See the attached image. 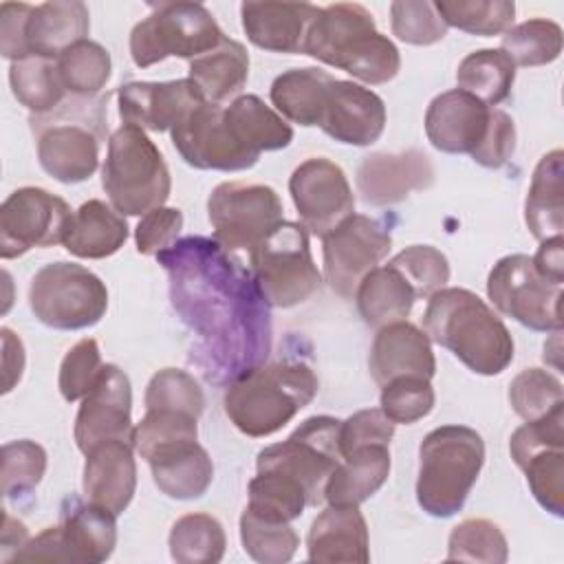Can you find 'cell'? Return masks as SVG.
<instances>
[{"label": "cell", "instance_id": "24", "mask_svg": "<svg viewBox=\"0 0 564 564\" xmlns=\"http://www.w3.org/2000/svg\"><path fill=\"white\" fill-rule=\"evenodd\" d=\"M134 445L128 441H101L86 454L82 489L88 502H95L117 518L128 509L137 489Z\"/></svg>", "mask_w": 564, "mask_h": 564}, {"label": "cell", "instance_id": "27", "mask_svg": "<svg viewBox=\"0 0 564 564\" xmlns=\"http://www.w3.org/2000/svg\"><path fill=\"white\" fill-rule=\"evenodd\" d=\"M143 460L150 465L159 491L174 500L200 498L214 478V463L198 438L163 445Z\"/></svg>", "mask_w": 564, "mask_h": 564}, {"label": "cell", "instance_id": "35", "mask_svg": "<svg viewBox=\"0 0 564 564\" xmlns=\"http://www.w3.org/2000/svg\"><path fill=\"white\" fill-rule=\"evenodd\" d=\"M416 300L412 284L390 262L372 269L355 291L357 311L372 328L405 319Z\"/></svg>", "mask_w": 564, "mask_h": 564}, {"label": "cell", "instance_id": "58", "mask_svg": "<svg viewBox=\"0 0 564 564\" xmlns=\"http://www.w3.org/2000/svg\"><path fill=\"white\" fill-rule=\"evenodd\" d=\"M513 150H516V123H513V119L505 110L491 108V119H489L487 134H485L482 143L478 145V150L471 154V159L482 167L498 170L511 159Z\"/></svg>", "mask_w": 564, "mask_h": 564}, {"label": "cell", "instance_id": "38", "mask_svg": "<svg viewBox=\"0 0 564 564\" xmlns=\"http://www.w3.org/2000/svg\"><path fill=\"white\" fill-rule=\"evenodd\" d=\"M9 84L13 97L31 112L46 115L66 99V88L59 77L57 59L29 55L11 62Z\"/></svg>", "mask_w": 564, "mask_h": 564}, {"label": "cell", "instance_id": "63", "mask_svg": "<svg viewBox=\"0 0 564 564\" xmlns=\"http://www.w3.org/2000/svg\"><path fill=\"white\" fill-rule=\"evenodd\" d=\"M26 540H29L26 527H24L20 520H15V518H11L9 513H4V527H2V560L7 562L9 549H13V553H11V557H13V555L26 544Z\"/></svg>", "mask_w": 564, "mask_h": 564}, {"label": "cell", "instance_id": "4", "mask_svg": "<svg viewBox=\"0 0 564 564\" xmlns=\"http://www.w3.org/2000/svg\"><path fill=\"white\" fill-rule=\"evenodd\" d=\"M317 388V377L304 361H262L229 383L225 414L251 438L271 436L315 399Z\"/></svg>", "mask_w": 564, "mask_h": 564}, {"label": "cell", "instance_id": "7", "mask_svg": "<svg viewBox=\"0 0 564 564\" xmlns=\"http://www.w3.org/2000/svg\"><path fill=\"white\" fill-rule=\"evenodd\" d=\"M101 187L110 205L123 216H143L165 205L172 176L145 130L123 123L110 134L101 165Z\"/></svg>", "mask_w": 564, "mask_h": 564}, {"label": "cell", "instance_id": "34", "mask_svg": "<svg viewBox=\"0 0 564 564\" xmlns=\"http://www.w3.org/2000/svg\"><path fill=\"white\" fill-rule=\"evenodd\" d=\"M333 82L335 77L317 66L291 68L273 79L269 97L284 119L311 128L319 126Z\"/></svg>", "mask_w": 564, "mask_h": 564}, {"label": "cell", "instance_id": "18", "mask_svg": "<svg viewBox=\"0 0 564 564\" xmlns=\"http://www.w3.org/2000/svg\"><path fill=\"white\" fill-rule=\"evenodd\" d=\"M132 386L130 377L117 364H104L95 388L82 399L75 416V443L88 454L101 441L132 443Z\"/></svg>", "mask_w": 564, "mask_h": 564}, {"label": "cell", "instance_id": "59", "mask_svg": "<svg viewBox=\"0 0 564 564\" xmlns=\"http://www.w3.org/2000/svg\"><path fill=\"white\" fill-rule=\"evenodd\" d=\"M33 4L26 2H2L0 4V53L15 62L26 57L24 29Z\"/></svg>", "mask_w": 564, "mask_h": 564}, {"label": "cell", "instance_id": "37", "mask_svg": "<svg viewBox=\"0 0 564 564\" xmlns=\"http://www.w3.org/2000/svg\"><path fill=\"white\" fill-rule=\"evenodd\" d=\"M516 82V64L502 48H478L465 55L456 68L460 90L487 106L502 104Z\"/></svg>", "mask_w": 564, "mask_h": 564}, {"label": "cell", "instance_id": "14", "mask_svg": "<svg viewBox=\"0 0 564 564\" xmlns=\"http://www.w3.org/2000/svg\"><path fill=\"white\" fill-rule=\"evenodd\" d=\"M390 247V229L366 214H350L322 238L328 286L344 300H352L359 282L379 267Z\"/></svg>", "mask_w": 564, "mask_h": 564}, {"label": "cell", "instance_id": "45", "mask_svg": "<svg viewBox=\"0 0 564 564\" xmlns=\"http://www.w3.org/2000/svg\"><path fill=\"white\" fill-rule=\"evenodd\" d=\"M509 544L500 527L485 518H467L458 522L447 538V560L505 564Z\"/></svg>", "mask_w": 564, "mask_h": 564}, {"label": "cell", "instance_id": "32", "mask_svg": "<svg viewBox=\"0 0 564 564\" xmlns=\"http://www.w3.org/2000/svg\"><path fill=\"white\" fill-rule=\"evenodd\" d=\"M189 79L207 104L234 101L249 79V53L240 42L225 37L214 51L189 62Z\"/></svg>", "mask_w": 564, "mask_h": 564}, {"label": "cell", "instance_id": "26", "mask_svg": "<svg viewBox=\"0 0 564 564\" xmlns=\"http://www.w3.org/2000/svg\"><path fill=\"white\" fill-rule=\"evenodd\" d=\"M311 562H357L370 560L368 524L359 507L328 505L315 516L306 535Z\"/></svg>", "mask_w": 564, "mask_h": 564}, {"label": "cell", "instance_id": "49", "mask_svg": "<svg viewBox=\"0 0 564 564\" xmlns=\"http://www.w3.org/2000/svg\"><path fill=\"white\" fill-rule=\"evenodd\" d=\"M46 471V452L40 443L20 438L2 445V494L20 498L31 494Z\"/></svg>", "mask_w": 564, "mask_h": 564}, {"label": "cell", "instance_id": "13", "mask_svg": "<svg viewBox=\"0 0 564 564\" xmlns=\"http://www.w3.org/2000/svg\"><path fill=\"white\" fill-rule=\"evenodd\" d=\"M278 192L260 183L227 181L212 189L207 198V218L214 240L227 251H251L282 218Z\"/></svg>", "mask_w": 564, "mask_h": 564}, {"label": "cell", "instance_id": "5", "mask_svg": "<svg viewBox=\"0 0 564 564\" xmlns=\"http://www.w3.org/2000/svg\"><path fill=\"white\" fill-rule=\"evenodd\" d=\"M108 95H68L55 110L31 115L37 161L59 183L73 185L90 178L99 167V150L106 141Z\"/></svg>", "mask_w": 564, "mask_h": 564}, {"label": "cell", "instance_id": "31", "mask_svg": "<svg viewBox=\"0 0 564 564\" xmlns=\"http://www.w3.org/2000/svg\"><path fill=\"white\" fill-rule=\"evenodd\" d=\"M564 152H546L531 176L524 200V223L535 240L562 236L564 229Z\"/></svg>", "mask_w": 564, "mask_h": 564}, {"label": "cell", "instance_id": "50", "mask_svg": "<svg viewBox=\"0 0 564 564\" xmlns=\"http://www.w3.org/2000/svg\"><path fill=\"white\" fill-rule=\"evenodd\" d=\"M392 35L405 44L430 46L447 35V24L430 0H397L390 4Z\"/></svg>", "mask_w": 564, "mask_h": 564}, {"label": "cell", "instance_id": "23", "mask_svg": "<svg viewBox=\"0 0 564 564\" xmlns=\"http://www.w3.org/2000/svg\"><path fill=\"white\" fill-rule=\"evenodd\" d=\"M368 370L379 388L397 377H425L436 372L432 341L419 326L401 319L377 328L368 355Z\"/></svg>", "mask_w": 564, "mask_h": 564}, {"label": "cell", "instance_id": "20", "mask_svg": "<svg viewBox=\"0 0 564 564\" xmlns=\"http://www.w3.org/2000/svg\"><path fill=\"white\" fill-rule=\"evenodd\" d=\"M434 165L423 150L372 152L357 167L355 183L368 205L386 207L405 200L416 189L434 183Z\"/></svg>", "mask_w": 564, "mask_h": 564}, {"label": "cell", "instance_id": "46", "mask_svg": "<svg viewBox=\"0 0 564 564\" xmlns=\"http://www.w3.org/2000/svg\"><path fill=\"white\" fill-rule=\"evenodd\" d=\"M509 403L524 421H535L564 403L562 381L542 368H524L509 383Z\"/></svg>", "mask_w": 564, "mask_h": 564}, {"label": "cell", "instance_id": "54", "mask_svg": "<svg viewBox=\"0 0 564 564\" xmlns=\"http://www.w3.org/2000/svg\"><path fill=\"white\" fill-rule=\"evenodd\" d=\"M104 370L99 346L93 337L79 339L75 346H70L59 364V392L62 397L73 403L84 399L95 383L99 381Z\"/></svg>", "mask_w": 564, "mask_h": 564}, {"label": "cell", "instance_id": "19", "mask_svg": "<svg viewBox=\"0 0 564 564\" xmlns=\"http://www.w3.org/2000/svg\"><path fill=\"white\" fill-rule=\"evenodd\" d=\"M117 101L123 123L150 132L172 130L194 108L207 104L189 77L174 82H128L119 86Z\"/></svg>", "mask_w": 564, "mask_h": 564}, {"label": "cell", "instance_id": "12", "mask_svg": "<svg viewBox=\"0 0 564 564\" xmlns=\"http://www.w3.org/2000/svg\"><path fill=\"white\" fill-rule=\"evenodd\" d=\"M487 295L498 313L531 330H562V284L544 280L524 253L505 256L491 267Z\"/></svg>", "mask_w": 564, "mask_h": 564}, {"label": "cell", "instance_id": "61", "mask_svg": "<svg viewBox=\"0 0 564 564\" xmlns=\"http://www.w3.org/2000/svg\"><path fill=\"white\" fill-rule=\"evenodd\" d=\"M535 271L555 284H564V240L562 236H553L540 242L535 256L531 258Z\"/></svg>", "mask_w": 564, "mask_h": 564}, {"label": "cell", "instance_id": "3", "mask_svg": "<svg viewBox=\"0 0 564 564\" xmlns=\"http://www.w3.org/2000/svg\"><path fill=\"white\" fill-rule=\"evenodd\" d=\"M304 55L346 70L370 86L394 79L401 68L399 48L377 31L372 13L357 2L319 7L304 42Z\"/></svg>", "mask_w": 564, "mask_h": 564}, {"label": "cell", "instance_id": "30", "mask_svg": "<svg viewBox=\"0 0 564 564\" xmlns=\"http://www.w3.org/2000/svg\"><path fill=\"white\" fill-rule=\"evenodd\" d=\"M128 234L123 214L99 198H90L73 212L62 245L75 258L101 260L117 253L128 240Z\"/></svg>", "mask_w": 564, "mask_h": 564}, {"label": "cell", "instance_id": "62", "mask_svg": "<svg viewBox=\"0 0 564 564\" xmlns=\"http://www.w3.org/2000/svg\"><path fill=\"white\" fill-rule=\"evenodd\" d=\"M2 337V370H4V388L2 392H11L13 386L20 381L24 370V346L20 337H15L7 326L0 330Z\"/></svg>", "mask_w": 564, "mask_h": 564}, {"label": "cell", "instance_id": "11", "mask_svg": "<svg viewBox=\"0 0 564 564\" xmlns=\"http://www.w3.org/2000/svg\"><path fill=\"white\" fill-rule=\"evenodd\" d=\"M339 425L341 421L335 416H308L286 441L260 449L256 469L280 471L293 478L304 487L308 505H319L324 500V485L341 460Z\"/></svg>", "mask_w": 564, "mask_h": 564}, {"label": "cell", "instance_id": "41", "mask_svg": "<svg viewBox=\"0 0 564 564\" xmlns=\"http://www.w3.org/2000/svg\"><path fill=\"white\" fill-rule=\"evenodd\" d=\"M247 494V509L269 520L291 522L311 507L304 487L280 471H258L249 480Z\"/></svg>", "mask_w": 564, "mask_h": 564}, {"label": "cell", "instance_id": "42", "mask_svg": "<svg viewBox=\"0 0 564 564\" xmlns=\"http://www.w3.org/2000/svg\"><path fill=\"white\" fill-rule=\"evenodd\" d=\"M240 542L245 553L262 564H284L300 546L291 522L262 518L247 507L240 516Z\"/></svg>", "mask_w": 564, "mask_h": 564}, {"label": "cell", "instance_id": "57", "mask_svg": "<svg viewBox=\"0 0 564 564\" xmlns=\"http://www.w3.org/2000/svg\"><path fill=\"white\" fill-rule=\"evenodd\" d=\"M183 229V212L178 207H156L141 216L134 229L137 251L143 256H159L163 249L176 242Z\"/></svg>", "mask_w": 564, "mask_h": 564}, {"label": "cell", "instance_id": "8", "mask_svg": "<svg viewBox=\"0 0 564 564\" xmlns=\"http://www.w3.org/2000/svg\"><path fill=\"white\" fill-rule=\"evenodd\" d=\"M249 262L253 280L269 306H297L322 286L308 231L293 220H280L249 251Z\"/></svg>", "mask_w": 564, "mask_h": 564}, {"label": "cell", "instance_id": "43", "mask_svg": "<svg viewBox=\"0 0 564 564\" xmlns=\"http://www.w3.org/2000/svg\"><path fill=\"white\" fill-rule=\"evenodd\" d=\"M434 4L447 26L480 37L507 33L516 18L511 0H438Z\"/></svg>", "mask_w": 564, "mask_h": 564}, {"label": "cell", "instance_id": "39", "mask_svg": "<svg viewBox=\"0 0 564 564\" xmlns=\"http://www.w3.org/2000/svg\"><path fill=\"white\" fill-rule=\"evenodd\" d=\"M167 546L172 560L178 564H216L225 555L227 538L214 516L185 513L172 524Z\"/></svg>", "mask_w": 564, "mask_h": 564}, {"label": "cell", "instance_id": "22", "mask_svg": "<svg viewBox=\"0 0 564 564\" xmlns=\"http://www.w3.org/2000/svg\"><path fill=\"white\" fill-rule=\"evenodd\" d=\"M319 128L339 143L366 148L383 134L386 104L361 84L335 79L326 95Z\"/></svg>", "mask_w": 564, "mask_h": 564}, {"label": "cell", "instance_id": "21", "mask_svg": "<svg viewBox=\"0 0 564 564\" xmlns=\"http://www.w3.org/2000/svg\"><path fill=\"white\" fill-rule=\"evenodd\" d=\"M491 106L474 95L452 88L436 95L425 110V137L445 154H474L482 143Z\"/></svg>", "mask_w": 564, "mask_h": 564}, {"label": "cell", "instance_id": "40", "mask_svg": "<svg viewBox=\"0 0 564 564\" xmlns=\"http://www.w3.org/2000/svg\"><path fill=\"white\" fill-rule=\"evenodd\" d=\"M57 68L68 95L97 97L110 79L112 62L99 42L82 40L57 57Z\"/></svg>", "mask_w": 564, "mask_h": 564}, {"label": "cell", "instance_id": "56", "mask_svg": "<svg viewBox=\"0 0 564 564\" xmlns=\"http://www.w3.org/2000/svg\"><path fill=\"white\" fill-rule=\"evenodd\" d=\"M392 436L394 423L381 412V408H366L341 421L339 452L344 456L364 445H390Z\"/></svg>", "mask_w": 564, "mask_h": 564}, {"label": "cell", "instance_id": "17", "mask_svg": "<svg viewBox=\"0 0 564 564\" xmlns=\"http://www.w3.org/2000/svg\"><path fill=\"white\" fill-rule=\"evenodd\" d=\"M181 159L196 170L240 172L258 163L260 154L245 148L229 130L223 106L203 104L170 130Z\"/></svg>", "mask_w": 564, "mask_h": 564}, {"label": "cell", "instance_id": "51", "mask_svg": "<svg viewBox=\"0 0 564 564\" xmlns=\"http://www.w3.org/2000/svg\"><path fill=\"white\" fill-rule=\"evenodd\" d=\"M520 469L538 505L555 518L564 516V447H549L527 458Z\"/></svg>", "mask_w": 564, "mask_h": 564}, {"label": "cell", "instance_id": "44", "mask_svg": "<svg viewBox=\"0 0 564 564\" xmlns=\"http://www.w3.org/2000/svg\"><path fill=\"white\" fill-rule=\"evenodd\" d=\"M500 48L518 66H544L562 53V26L546 18H531L502 33Z\"/></svg>", "mask_w": 564, "mask_h": 564}, {"label": "cell", "instance_id": "10", "mask_svg": "<svg viewBox=\"0 0 564 564\" xmlns=\"http://www.w3.org/2000/svg\"><path fill=\"white\" fill-rule=\"evenodd\" d=\"M29 306L37 322L55 330L95 326L108 308V289L93 271L75 262H48L29 286Z\"/></svg>", "mask_w": 564, "mask_h": 564}, {"label": "cell", "instance_id": "25", "mask_svg": "<svg viewBox=\"0 0 564 564\" xmlns=\"http://www.w3.org/2000/svg\"><path fill=\"white\" fill-rule=\"evenodd\" d=\"M319 7L311 2H242L247 40L271 53H304V42Z\"/></svg>", "mask_w": 564, "mask_h": 564}, {"label": "cell", "instance_id": "6", "mask_svg": "<svg viewBox=\"0 0 564 564\" xmlns=\"http://www.w3.org/2000/svg\"><path fill=\"white\" fill-rule=\"evenodd\" d=\"M485 465V441L467 425H441L419 445L416 502L432 518L458 513Z\"/></svg>", "mask_w": 564, "mask_h": 564}, {"label": "cell", "instance_id": "36", "mask_svg": "<svg viewBox=\"0 0 564 564\" xmlns=\"http://www.w3.org/2000/svg\"><path fill=\"white\" fill-rule=\"evenodd\" d=\"M223 117L231 134L256 154L282 150L293 141V128L258 95L236 97L223 106Z\"/></svg>", "mask_w": 564, "mask_h": 564}, {"label": "cell", "instance_id": "2", "mask_svg": "<svg viewBox=\"0 0 564 564\" xmlns=\"http://www.w3.org/2000/svg\"><path fill=\"white\" fill-rule=\"evenodd\" d=\"M423 330L471 372L494 377L513 361V339L498 313L474 291L443 286L427 297Z\"/></svg>", "mask_w": 564, "mask_h": 564}, {"label": "cell", "instance_id": "55", "mask_svg": "<svg viewBox=\"0 0 564 564\" xmlns=\"http://www.w3.org/2000/svg\"><path fill=\"white\" fill-rule=\"evenodd\" d=\"M549 447H564V403L535 421H524L509 441V452L518 467Z\"/></svg>", "mask_w": 564, "mask_h": 564}, {"label": "cell", "instance_id": "64", "mask_svg": "<svg viewBox=\"0 0 564 564\" xmlns=\"http://www.w3.org/2000/svg\"><path fill=\"white\" fill-rule=\"evenodd\" d=\"M553 346H555V348H551L549 341L544 344V361L551 364L555 370H560V368H562V364H560V333H557Z\"/></svg>", "mask_w": 564, "mask_h": 564}, {"label": "cell", "instance_id": "33", "mask_svg": "<svg viewBox=\"0 0 564 564\" xmlns=\"http://www.w3.org/2000/svg\"><path fill=\"white\" fill-rule=\"evenodd\" d=\"M59 524L73 562H106L117 546V516L95 502L70 500Z\"/></svg>", "mask_w": 564, "mask_h": 564}, {"label": "cell", "instance_id": "15", "mask_svg": "<svg viewBox=\"0 0 564 564\" xmlns=\"http://www.w3.org/2000/svg\"><path fill=\"white\" fill-rule=\"evenodd\" d=\"M68 203L42 187H20L0 207V256L11 260L33 247L62 245L70 225Z\"/></svg>", "mask_w": 564, "mask_h": 564}, {"label": "cell", "instance_id": "28", "mask_svg": "<svg viewBox=\"0 0 564 564\" xmlns=\"http://www.w3.org/2000/svg\"><path fill=\"white\" fill-rule=\"evenodd\" d=\"M90 13L79 0H51L35 4L29 13L24 29L26 57H53L57 59L68 46L88 40Z\"/></svg>", "mask_w": 564, "mask_h": 564}, {"label": "cell", "instance_id": "53", "mask_svg": "<svg viewBox=\"0 0 564 564\" xmlns=\"http://www.w3.org/2000/svg\"><path fill=\"white\" fill-rule=\"evenodd\" d=\"M403 278L412 284L416 297H430L449 282V262L432 245H412L399 251L392 260Z\"/></svg>", "mask_w": 564, "mask_h": 564}, {"label": "cell", "instance_id": "52", "mask_svg": "<svg viewBox=\"0 0 564 564\" xmlns=\"http://www.w3.org/2000/svg\"><path fill=\"white\" fill-rule=\"evenodd\" d=\"M436 394L425 377H397L381 388V412L397 425H410L427 416Z\"/></svg>", "mask_w": 564, "mask_h": 564}, {"label": "cell", "instance_id": "9", "mask_svg": "<svg viewBox=\"0 0 564 564\" xmlns=\"http://www.w3.org/2000/svg\"><path fill=\"white\" fill-rule=\"evenodd\" d=\"M150 15L137 22L130 33V57L139 68L167 57L196 59L225 40V33L205 4L159 2L150 4Z\"/></svg>", "mask_w": 564, "mask_h": 564}, {"label": "cell", "instance_id": "48", "mask_svg": "<svg viewBox=\"0 0 564 564\" xmlns=\"http://www.w3.org/2000/svg\"><path fill=\"white\" fill-rule=\"evenodd\" d=\"M198 438V416L178 410H145L143 419L134 425L132 445L141 458L154 449Z\"/></svg>", "mask_w": 564, "mask_h": 564}, {"label": "cell", "instance_id": "29", "mask_svg": "<svg viewBox=\"0 0 564 564\" xmlns=\"http://www.w3.org/2000/svg\"><path fill=\"white\" fill-rule=\"evenodd\" d=\"M390 465V445H364L344 454L324 485V500L359 507L383 487Z\"/></svg>", "mask_w": 564, "mask_h": 564}, {"label": "cell", "instance_id": "60", "mask_svg": "<svg viewBox=\"0 0 564 564\" xmlns=\"http://www.w3.org/2000/svg\"><path fill=\"white\" fill-rule=\"evenodd\" d=\"M11 562H73L62 524L46 527L11 557Z\"/></svg>", "mask_w": 564, "mask_h": 564}, {"label": "cell", "instance_id": "16", "mask_svg": "<svg viewBox=\"0 0 564 564\" xmlns=\"http://www.w3.org/2000/svg\"><path fill=\"white\" fill-rule=\"evenodd\" d=\"M289 192L300 216V225L313 236L324 238L344 218L355 214V196L344 170L326 156H311L300 163Z\"/></svg>", "mask_w": 564, "mask_h": 564}, {"label": "cell", "instance_id": "47", "mask_svg": "<svg viewBox=\"0 0 564 564\" xmlns=\"http://www.w3.org/2000/svg\"><path fill=\"white\" fill-rule=\"evenodd\" d=\"M143 403L145 410H178L200 416L205 410V392L194 375L181 368H163L150 377Z\"/></svg>", "mask_w": 564, "mask_h": 564}, {"label": "cell", "instance_id": "1", "mask_svg": "<svg viewBox=\"0 0 564 564\" xmlns=\"http://www.w3.org/2000/svg\"><path fill=\"white\" fill-rule=\"evenodd\" d=\"M156 260L167 271L174 308L198 337V364L209 381H234L269 357V304L236 256L216 240L187 236Z\"/></svg>", "mask_w": 564, "mask_h": 564}]
</instances>
